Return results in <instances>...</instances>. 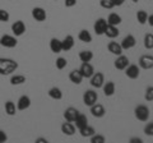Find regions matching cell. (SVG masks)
<instances>
[{"instance_id": "6da1fadb", "label": "cell", "mask_w": 153, "mask_h": 143, "mask_svg": "<svg viewBox=\"0 0 153 143\" xmlns=\"http://www.w3.org/2000/svg\"><path fill=\"white\" fill-rule=\"evenodd\" d=\"M18 69V63L9 58H0V75H9Z\"/></svg>"}, {"instance_id": "7a4b0ae2", "label": "cell", "mask_w": 153, "mask_h": 143, "mask_svg": "<svg viewBox=\"0 0 153 143\" xmlns=\"http://www.w3.org/2000/svg\"><path fill=\"white\" fill-rule=\"evenodd\" d=\"M134 115L139 121H148V119L151 116V111L149 107L146 106V105H138V106L134 109Z\"/></svg>"}, {"instance_id": "3957f363", "label": "cell", "mask_w": 153, "mask_h": 143, "mask_svg": "<svg viewBox=\"0 0 153 143\" xmlns=\"http://www.w3.org/2000/svg\"><path fill=\"white\" fill-rule=\"evenodd\" d=\"M97 100H98V95L96 91H93V89H87V91L83 93V102L85 106L91 107L92 105L97 102Z\"/></svg>"}, {"instance_id": "277c9868", "label": "cell", "mask_w": 153, "mask_h": 143, "mask_svg": "<svg viewBox=\"0 0 153 143\" xmlns=\"http://www.w3.org/2000/svg\"><path fill=\"white\" fill-rule=\"evenodd\" d=\"M139 68L140 69H144V70H149L153 69V55L149 54H146V55H142L139 58Z\"/></svg>"}, {"instance_id": "5b68a950", "label": "cell", "mask_w": 153, "mask_h": 143, "mask_svg": "<svg viewBox=\"0 0 153 143\" xmlns=\"http://www.w3.org/2000/svg\"><path fill=\"white\" fill-rule=\"evenodd\" d=\"M18 44V41L16 39V36L12 35H3L1 39H0V45L3 47H7V49H13L16 47Z\"/></svg>"}, {"instance_id": "8992f818", "label": "cell", "mask_w": 153, "mask_h": 143, "mask_svg": "<svg viewBox=\"0 0 153 143\" xmlns=\"http://www.w3.org/2000/svg\"><path fill=\"white\" fill-rule=\"evenodd\" d=\"M125 75L129 79H138L140 75V68L139 65L135 64H129L125 68Z\"/></svg>"}, {"instance_id": "52a82bcc", "label": "cell", "mask_w": 153, "mask_h": 143, "mask_svg": "<svg viewBox=\"0 0 153 143\" xmlns=\"http://www.w3.org/2000/svg\"><path fill=\"white\" fill-rule=\"evenodd\" d=\"M89 79H91V86L94 88H102V86L105 83V75L101 72H94L93 75Z\"/></svg>"}, {"instance_id": "ba28073f", "label": "cell", "mask_w": 153, "mask_h": 143, "mask_svg": "<svg viewBox=\"0 0 153 143\" xmlns=\"http://www.w3.org/2000/svg\"><path fill=\"white\" fill-rule=\"evenodd\" d=\"M106 28H107V21L105 19V18H98V19L94 22V25H93L94 33L96 35H98V36L105 35Z\"/></svg>"}, {"instance_id": "9c48e42d", "label": "cell", "mask_w": 153, "mask_h": 143, "mask_svg": "<svg viewBox=\"0 0 153 143\" xmlns=\"http://www.w3.org/2000/svg\"><path fill=\"white\" fill-rule=\"evenodd\" d=\"M12 32H13V35L16 37H19V36L25 35V32H26L25 22H23V21H16L12 25Z\"/></svg>"}, {"instance_id": "30bf717a", "label": "cell", "mask_w": 153, "mask_h": 143, "mask_svg": "<svg viewBox=\"0 0 153 143\" xmlns=\"http://www.w3.org/2000/svg\"><path fill=\"white\" fill-rule=\"evenodd\" d=\"M130 64V61H129V59H128V56H125V55H119L117 58H116V60L114 61V66L116 68L117 70H125V68L126 66Z\"/></svg>"}, {"instance_id": "8fae6325", "label": "cell", "mask_w": 153, "mask_h": 143, "mask_svg": "<svg viewBox=\"0 0 153 143\" xmlns=\"http://www.w3.org/2000/svg\"><path fill=\"white\" fill-rule=\"evenodd\" d=\"M32 18L37 22L46 21V10L41 7H35L32 9Z\"/></svg>"}, {"instance_id": "7c38bea8", "label": "cell", "mask_w": 153, "mask_h": 143, "mask_svg": "<svg viewBox=\"0 0 153 143\" xmlns=\"http://www.w3.org/2000/svg\"><path fill=\"white\" fill-rule=\"evenodd\" d=\"M120 45L123 47V50H130L137 45V40H135V37H134L133 35H128V36H125L123 39Z\"/></svg>"}, {"instance_id": "4fadbf2b", "label": "cell", "mask_w": 153, "mask_h": 143, "mask_svg": "<svg viewBox=\"0 0 153 143\" xmlns=\"http://www.w3.org/2000/svg\"><path fill=\"white\" fill-rule=\"evenodd\" d=\"M91 114H92V116L100 119V118H103V116H105V114H106V110H105L103 105L96 102L94 105H92V106H91Z\"/></svg>"}, {"instance_id": "5bb4252c", "label": "cell", "mask_w": 153, "mask_h": 143, "mask_svg": "<svg viewBox=\"0 0 153 143\" xmlns=\"http://www.w3.org/2000/svg\"><path fill=\"white\" fill-rule=\"evenodd\" d=\"M79 72L82 73L83 78H91L94 73V68L91 63H82V65H80V68H79Z\"/></svg>"}, {"instance_id": "9a60e30c", "label": "cell", "mask_w": 153, "mask_h": 143, "mask_svg": "<svg viewBox=\"0 0 153 143\" xmlns=\"http://www.w3.org/2000/svg\"><path fill=\"white\" fill-rule=\"evenodd\" d=\"M30 106H31V98H30V97L26 96V95H23V96L19 97L18 102H17V110L25 111V110H27V109L30 107Z\"/></svg>"}, {"instance_id": "2e32d148", "label": "cell", "mask_w": 153, "mask_h": 143, "mask_svg": "<svg viewBox=\"0 0 153 143\" xmlns=\"http://www.w3.org/2000/svg\"><path fill=\"white\" fill-rule=\"evenodd\" d=\"M102 89H103V93L106 97H111L115 95V91H116V86L112 80H108V82H105L102 86Z\"/></svg>"}, {"instance_id": "e0dca14e", "label": "cell", "mask_w": 153, "mask_h": 143, "mask_svg": "<svg viewBox=\"0 0 153 143\" xmlns=\"http://www.w3.org/2000/svg\"><path fill=\"white\" fill-rule=\"evenodd\" d=\"M78 115H79V111L76 110L75 107H68L64 111V119L66 121H70V123H74V120Z\"/></svg>"}, {"instance_id": "ac0fdd59", "label": "cell", "mask_w": 153, "mask_h": 143, "mask_svg": "<svg viewBox=\"0 0 153 143\" xmlns=\"http://www.w3.org/2000/svg\"><path fill=\"white\" fill-rule=\"evenodd\" d=\"M107 50L111 52V54H114V55H116V56H119V55H121L123 54V47H121V45L119 44V42H116V41H110L108 42V45H107Z\"/></svg>"}, {"instance_id": "d6986e66", "label": "cell", "mask_w": 153, "mask_h": 143, "mask_svg": "<svg viewBox=\"0 0 153 143\" xmlns=\"http://www.w3.org/2000/svg\"><path fill=\"white\" fill-rule=\"evenodd\" d=\"M69 79H70L71 83H74V84H80L84 78H83L82 73L79 72V69H74V70H71L70 73H69Z\"/></svg>"}, {"instance_id": "ffe728a7", "label": "cell", "mask_w": 153, "mask_h": 143, "mask_svg": "<svg viewBox=\"0 0 153 143\" xmlns=\"http://www.w3.org/2000/svg\"><path fill=\"white\" fill-rule=\"evenodd\" d=\"M61 47H63V51H69L74 47V37L71 35L65 36L64 40H61Z\"/></svg>"}, {"instance_id": "44dd1931", "label": "cell", "mask_w": 153, "mask_h": 143, "mask_svg": "<svg viewBox=\"0 0 153 143\" xmlns=\"http://www.w3.org/2000/svg\"><path fill=\"white\" fill-rule=\"evenodd\" d=\"M50 50L54 52V54H59V52L63 51V47H61V40L56 39V37H52L50 40Z\"/></svg>"}, {"instance_id": "7402d4cb", "label": "cell", "mask_w": 153, "mask_h": 143, "mask_svg": "<svg viewBox=\"0 0 153 143\" xmlns=\"http://www.w3.org/2000/svg\"><path fill=\"white\" fill-rule=\"evenodd\" d=\"M75 130H76L75 125L70 121H65V123H63V125H61V132H63L65 136H73Z\"/></svg>"}, {"instance_id": "603a6c76", "label": "cell", "mask_w": 153, "mask_h": 143, "mask_svg": "<svg viewBox=\"0 0 153 143\" xmlns=\"http://www.w3.org/2000/svg\"><path fill=\"white\" fill-rule=\"evenodd\" d=\"M74 125H75L76 129H82L83 127L88 125V119H87V116H85L84 114H80L79 112V115L76 116V119L74 120Z\"/></svg>"}, {"instance_id": "cb8c5ba5", "label": "cell", "mask_w": 153, "mask_h": 143, "mask_svg": "<svg viewBox=\"0 0 153 143\" xmlns=\"http://www.w3.org/2000/svg\"><path fill=\"white\" fill-rule=\"evenodd\" d=\"M119 33H120V31H119L117 26L107 25V28H106V31H105V36H107L108 39H115V37L119 36Z\"/></svg>"}, {"instance_id": "d4e9b609", "label": "cell", "mask_w": 153, "mask_h": 143, "mask_svg": "<svg viewBox=\"0 0 153 143\" xmlns=\"http://www.w3.org/2000/svg\"><path fill=\"white\" fill-rule=\"evenodd\" d=\"M47 95H49L50 98L56 100V101H59V100L63 98V92H61V89L59 87H52V88H50L49 92H47Z\"/></svg>"}, {"instance_id": "484cf974", "label": "cell", "mask_w": 153, "mask_h": 143, "mask_svg": "<svg viewBox=\"0 0 153 143\" xmlns=\"http://www.w3.org/2000/svg\"><path fill=\"white\" fill-rule=\"evenodd\" d=\"M106 21H107V25H111V26H119L123 22L121 17L117 13H110V16L107 17Z\"/></svg>"}, {"instance_id": "4316f807", "label": "cell", "mask_w": 153, "mask_h": 143, "mask_svg": "<svg viewBox=\"0 0 153 143\" xmlns=\"http://www.w3.org/2000/svg\"><path fill=\"white\" fill-rule=\"evenodd\" d=\"M93 56L94 55L91 50H83V51L79 52V59L82 63H89V61L93 59Z\"/></svg>"}, {"instance_id": "83f0119b", "label": "cell", "mask_w": 153, "mask_h": 143, "mask_svg": "<svg viewBox=\"0 0 153 143\" xmlns=\"http://www.w3.org/2000/svg\"><path fill=\"white\" fill-rule=\"evenodd\" d=\"M79 133H80V136H82V137H84V138H89V137H92V136L94 134L96 130H94V128H93V127H91L89 124H88V125L83 127L82 129H79Z\"/></svg>"}, {"instance_id": "f1b7e54d", "label": "cell", "mask_w": 153, "mask_h": 143, "mask_svg": "<svg viewBox=\"0 0 153 143\" xmlns=\"http://www.w3.org/2000/svg\"><path fill=\"white\" fill-rule=\"evenodd\" d=\"M78 39L82 42H92V35L89 33V31L87 30H80L78 33Z\"/></svg>"}, {"instance_id": "f546056e", "label": "cell", "mask_w": 153, "mask_h": 143, "mask_svg": "<svg viewBox=\"0 0 153 143\" xmlns=\"http://www.w3.org/2000/svg\"><path fill=\"white\" fill-rule=\"evenodd\" d=\"M5 112L8 114L9 116H14L17 112V107H16V104H14L13 101H7L5 102Z\"/></svg>"}, {"instance_id": "4dcf8cb0", "label": "cell", "mask_w": 153, "mask_h": 143, "mask_svg": "<svg viewBox=\"0 0 153 143\" xmlns=\"http://www.w3.org/2000/svg\"><path fill=\"white\" fill-rule=\"evenodd\" d=\"M25 82H26V77L22 75V74H16L10 78V84L12 86H19V84H23Z\"/></svg>"}, {"instance_id": "1f68e13d", "label": "cell", "mask_w": 153, "mask_h": 143, "mask_svg": "<svg viewBox=\"0 0 153 143\" xmlns=\"http://www.w3.org/2000/svg\"><path fill=\"white\" fill-rule=\"evenodd\" d=\"M143 44L147 50H152L153 49V33H146L144 40H143Z\"/></svg>"}, {"instance_id": "d6a6232c", "label": "cell", "mask_w": 153, "mask_h": 143, "mask_svg": "<svg viewBox=\"0 0 153 143\" xmlns=\"http://www.w3.org/2000/svg\"><path fill=\"white\" fill-rule=\"evenodd\" d=\"M147 19H148V14L146 10H138L137 12V21L139 25H146L147 23Z\"/></svg>"}, {"instance_id": "836d02e7", "label": "cell", "mask_w": 153, "mask_h": 143, "mask_svg": "<svg viewBox=\"0 0 153 143\" xmlns=\"http://www.w3.org/2000/svg\"><path fill=\"white\" fill-rule=\"evenodd\" d=\"M89 139H91V143H105V142H106V138H105V136L97 134V133H94L92 137H89Z\"/></svg>"}, {"instance_id": "e575fe53", "label": "cell", "mask_w": 153, "mask_h": 143, "mask_svg": "<svg viewBox=\"0 0 153 143\" xmlns=\"http://www.w3.org/2000/svg\"><path fill=\"white\" fill-rule=\"evenodd\" d=\"M55 65H56V68L59 69V70H63L64 68H66V65H68V61H66L65 58H61V56H60V58L56 59Z\"/></svg>"}, {"instance_id": "d590c367", "label": "cell", "mask_w": 153, "mask_h": 143, "mask_svg": "<svg viewBox=\"0 0 153 143\" xmlns=\"http://www.w3.org/2000/svg\"><path fill=\"white\" fill-rule=\"evenodd\" d=\"M100 5H101L103 9H107V10H110V9L115 8L112 0H100Z\"/></svg>"}, {"instance_id": "8d00e7d4", "label": "cell", "mask_w": 153, "mask_h": 143, "mask_svg": "<svg viewBox=\"0 0 153 143\" xmlns=\"http://www.w3.org/2000/svg\"><path fill=\"white\" fill-rule=\"evenodd\" d=\"M144 98H146V101H148V102L153 101V86L147 87L146 93H144Z\"/></svg>"}, {"instance_id": "74e56055", "label": "cell", "mask_w": 153, "mask_h": 143, "mask_svg": "<svg viewBox=\"0 0 153 143\" xmlns=\"http://www.w3.org/2000/svg\"><path fill=\"white\" fill-rule=\"evenodd\" d=\"M144 133H146L147 136L153 137V121L146 124V127H144Z\"/></svg>"}, {"instance_id": "f35d334b", "label": "cell", "mask_w": 153, "mask_h": 143, "mask_svg": "<svg viewBox=\"0 0 153 143\" xmlns=\"http://www.w3.org/2000/svg\"><path fill=\"white\" fill-rule=\"evenodd\" d=\"M10 18V14L4 9H0V22H8Z\"/></svg>"}, {"instance_id": "ab89813d", "label": "cell", "mask_w": 153, "mask_h": 143, "mask_svg": "<svg viewBox=\"0 0 153 143\" xmlns=\"http://www.w3.org/2000/svg\"><path fill=\"white\" fill-rule=\"evenodd\" d=\"M64 4L66 8H73L74 5H76V0H65Z\"/></svg>"}, {"instance_id": "60d3db41", "label": "cell", "mask_w": 153, "mask_h": 143, "mask_svg": "<svg viewBox=\"0 0 153 143\" xmlns=\"http://www.w3.org/2000/svg\"><path fill=\"white\" fill-rule=\"evenodd\" d=\"M7 139H8V137H7V134H5V132L0 129V143L7 142Z\"/></svg>"}, {"instance_id": "b9f144b4", "label": "cell", "mask_w": 153, "mask_h": 143, "mask_svg": "<svg viewBox=\"0 0 153 143\" xmlns=\"http://www.w3.org/2000/svg\"><path fill=\"white\" fill-rule=\"evenodd\" d=\"M129 142L130 143H143V139L139 138V137H133V138H130V141Z\"/></svg>"}, {"instance_id": "7bdbcfd3", "label": "cell", "mask_w": 153, "mask_h": 143, "mask_svg": "<svg viewBox=\"0 0 153 143\" xmlns=\"http://www.w3.org/2000/svg\"><path fill=\"white\" fill-rule=\"evenodd\" d=\"M112 3H114L115 7H121L123 4L125 3V0H112Z\"/></svg>"}, {"instance_id": "ee69618b", "label": "cell", "mask_w": 153, "mask_h": 143, "mask_svg": "<svg viewBox=\"0 0 153 143\" xmlns=\"http://www.w3.org/2000/svg\"><path fill=\"white\" fill-rule=\"evenodd\" d=\"M147 23H148V25H149L151 27H153V14H151V16H148Z\"/></svg>"}, {"instance_id": "f6af8a7d", "label": "cell", "mask_w": 153, "mask_h": 143, "mask_svg": "<svg viewBox=\"0 0 153 143\" xmlns=\"http://www.w3.org/2000/svg\"><path fill=\"white\" fill-rule=\"evenodd\" d=\"M49 141L46 139V138H37L36 139V143H47Z\"/></svg>"}, {"instance_id": "bcb514c9", "label": "cell", "mask_w": 153, "mask_h": 143, "mask_svg": "<svg viewBox=\"0 0 153 143\" xmlns=\"http://www.w3.org/2000/svg\"><path fill=\"white\" fill-rule=\"evenodd\" d=\"M131 1H133V3H138V1H139V0H131Z\"/></svg>"}]
</instances>
